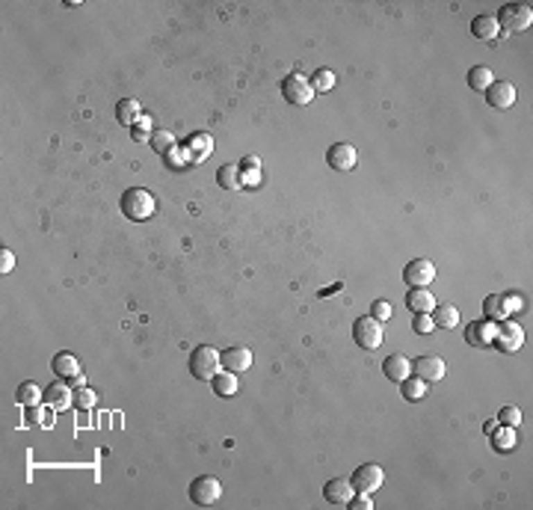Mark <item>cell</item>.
<instances>
[{"instance_id": "cell-1", "label": "cell", "mask_w": 533, "mask_h": 510, "mask_svg": "<svg viewBox=\"0 0 533 510\" xmlns=\"http://www.w3.org/2000/svg\"><path fill=\"white\" fill-rule=\"evenodd\" d=\"M121 211H125L128 220L142 223V220L154 217V211H158V199H154V193L142 190V187H130V190L121 193Z\"/></svg>"}, {"instance_id": "cell-2", "label": "cell", "mask_w": 533, "mask_h": 510, "mask_svg": "<svg viewBox=\"0 0 533 510\" xmlns=\"http://www.w3.org/2000/svg\"><path fill=\"white\" fill-rule=\"evenodd\" d=\"M222 368V353L210 345H198L190 353V374L196 380H214Z\"/></svg>"}, {"instance_id": "cell-3", "label": "cell", "mask_w": 533, "mask_h": 510, "mask_svg": "<svg viewBox=\"0 0 533 510\" xmlns=\"http://www.w3.org/2000/svg\"><path fill=\"white\" fill-rule=\"evenodd\" d=\"M498 27H501V33L507 36V33H518V30H527L533 24V9L527 3H507L498 9Z\"/></svg>"}, {"instance_id": "cell-4", "label": "cell", "mask_w": 533, "mask_h": 510, "mask_svg": "<svg viewBox=\"0 0 533 510\" xmlns=\"http://www.w3.org/2000/svg\"><path fill=\"white\" fill-rule=\"evenodd\" d=\"M350 484H353V490L359 495H373L385 484V472L376 463H364V466H359V469L353 472Z\"/></svg>"}, {"instance_id": "cell-5", "label": "cell", "mask_w": 533, "mask_h": 510, "mask_svg": "<svg viewBox=\"0 0 533 510\" xmlns=\"http://www.w3.org/2000/svg\"><path fill=\"white\" fill-rule=\"evenodd\" d=\"M282 95H285L287 104L303 107V104H308L311 98H314V86H311V81H308L305 74L294 72V74H287L285 81H282Z\"/></svg>"}, {"instance_id": "cell-6", "label": "cell", "mask_w": 533, "mask_h": 510, "mask_svg": "<svg viewBox=\"0 0 533 510\" xmlns=\"http://www.w3.org/2000/svg\"><path fill=\"white\" fill-rule=\"evenodd\" d=\"M353 338L362 350H376L382 345V324L376 318H359L353 324Z\"/></svg>"}, {"instance_id": "cell-7", "label": "cell", "mask_w": 533, "mask_h": 510, "mask_svg": "<svg viewBox=\"0 0 533 510\" xmlns=\"http://www.w3.org/2000/svg\"><path fill=\"white\" fill-rule=\"evenodd\" d=\"M219 495H222V484H219V478H214V475H202V478H196L190 484V498L198 507L217 504Z\"/></svg>"}, {"instance_id": "cell-8", "label": "cell", "mask_w": 533, "mask_h": 510, "mask_svg": "<svg viewBox=\"0 0 533 510\" xmlns=\"http://www.w3.org/2000/svg\"><path fill=\"white\" fill-rule=\"evenodd\" d=\"M432 279H436V264L430 258H412L403 268V282L409 288H427Z\"/></svg>"}, {"instance_id": "cell-9", "label": "cell", "mask_w": 533, "mask_h": 510, "mask_svg": "<svg viewBox=\"0 0 533 510\" xmlns=\"http://www.w3.org/2000/svg\"><path fill=\"white\" fill-rule=\"evenodd\" d=\"M74 404V389L69 380H53L48 389H44V406L53 409V413H60V409H69Z\"/></svg>"}, {"instance_id": "cell-10", "label": "cell", "mask_w": 533, "mask_h": 510, "mask_svg": "<svg viewBox=\"0 0 533 510\" xmlns=\"http://www.w3.org/2000/svg\"><path fill=\"white\" fill-rule=\"evenodd\" d=\"M495 345L507 353L521 350V345H525V329H521L516 320H501L495 329Z\"/></svg>"}, {"instance_id": "cell-11", "label": "cell", "mask_w": 533, "mask_h": 510, "mask_svg": "<svg viewBox=\"0 0 533 510\" xmlns=\"http://www.w3.org/2000/svg\"><path fill=\"white\" fill-rule=\"evenodd\" d=\"M495 320H471L468 327H465V341H468L471 347H489V345H495Z\"/></svg>"}, {"instance_id": "cell-12", "label": "cell", "mask_w": 533, "mask_h": 510, "mask_svg": "<svg viewBox=\"0 0 533 510\" xmlns=\"http://www.w3.org/2000/svg\"><path fill=\"white\" fill-rule=\"evenodd\" d=\"M355 161H359V154H355V149L350 142H335V146H329V151H326V163L338 172H350L355 166Z\"/></svg>"}, {"instance_id": "cell-13", "label": "cell", "mask_w": 533, "mask_h": 510, "mask_svg": "<svg viewBox=\"0 0 533 510\" xmlns=\"http://www.w3.org/2000/svg\"><path fill=\"white\" fill-rule=\"evenodd\" d=\"M412 374L424 383H439L444 377V359L441 356H418L412 362Z\"/></svg>"}, {"instance_id": "cell-14", "label": "cell", "mask_w": 533, "mask_h": 510, "mask_svg": "<svg viewBox=\"0 0 533 510\" xmlns=\"http://www.w3.org/2000/svg\"><path fill=\"white\" fill-rule=\"evenodd\" d=\"M486 101L492 104V107H498V110L513 107V104H516V86L507 83V81H495V83L486 90Z\"/></svg>"}, {"instance_id": "cell-15", "label": "cell", "mask_w": 533, "mask_h": 510, "mask_svg": "<svg viewBox=\"0 0 533 510\" xmlns=\"http://www.w3.org/2000/svg\"><path fill=\"white\" fill-rule=\"evenodd\" d=\"M222 368L231 374H243L252 368V350L249 347H228L222 350Z\"/></svg>"}, {"instance_id": "cell-16", "label": "cell", "mask_w": 533, "mask_h": 510, "mask_svg": "<svg viewBox=\"0 0 533 510\" xmlns=\"http://www.w3.org/2000/svg\"><path fill=\"white\" fill-rule=\"evenodd\" d=\"M51 368H53V374H57V377H62V380H74V377H83L81 359H77V356H71L69 350H60L57 356H53Z\"/></svg>"}, {"instance_id": "cell-17", "label": "cell", "mask_w": 533, "mask_h": 510, "mask_svg": "<svg viewBox=\"0 0 533 510\" xmlns=\"http://www.w3.org/2000/svg\"><path fill=\"white\" fill-rule=\"evenodd\" d=\"M353 495H355L353 484L344 481V478H332V481L323 486V498H326L329 504H347Z\"/></svg>"}, {"instance_id": "cell-18", "label": "cell", "mask_w": 533, "mask_h": 510, "mask_svg": "<svg viewBox=\"0 0 533 510\" xmlns=\"http://www.w3.org/2000/svg\"><path fill=\"white\" fill-rule=\"evenodd\" d=\"M382 374L388 377V380H394V383H403L406 377H412V362H409L406 356H400V353H391V356L385 359V365H382Z\"/></svg>"}, {"instance_id": "cell-19", "label": "cell", "mask_w": 533, "mask_h": 510, "mask_svg": "<svg viewBox=\"0 0 533 510\" xmlns=\"http://www.w3.org/2000/svg\"><path fill=\"white\" fill-rule=\"evenodd\" d=\"M210 149H214V140H210V134H193L190 140H187V146H184V154H187V161H196V163H202Z\"/></svg>"}, {"instance_id": "cell-20", "label": "cell", "mask_w": 533, "mask_h": 510, "mask_svg": "<svg viewBox=\"0 0 533 510\" xmlns=\"http://www.w3.org/2000/svg\"><path fill=\"white\" fill-rule=\"evenodd\" d=\"M471 33L480 42H495L498 36H501V27H498V21H495V15H477L474 21H471Z\"/></svg>"}, {"instance_id": "cell-21", "label": "cell", "mask_w": 533, "mask_h": 510, "mask_svg": "<svg viewBox=\"0 0 533 510\" xmlns=\"http://www.w3.org/2000/svg\"><path fill=\"white\" fill-rule=\"evenodd\" d=\"M430 315H432V324L441 327V329H453L459 324V309L450 306V303H436Z\"/></svg>"}, {"instance_id": "cell-22", "label": "cell", "mask_w": 533, "mask_h": 510, "mask_svg": "<svg viewBox=\"0 0 533 510\" xmlns=\"http://www.w3.org/2000/svg\"><path fill=\"white\" fill-rule=\"evenodd\" d=\"M406 306L412 309V312H432V306H436V297L430 294V288H409L406 294Z\"/></svg>"}, {"instance_id": "cell-23", "label": "cell", "mask_w": 533, "mask_h": 510, "mask_svg": "<svg viewBox=\"0 0 533 510\" xmlns=\"http://www.w3.org/2000/svg\"><path fill=\"white\" fill-rule=\"evenodd\" d=\"M142 116V110L139 104L133 101V98H121V101L116 104V119H119V125H125V128H133L139 122Z\"/></svg>"}, {"instance_id": "cell-24", "label": "cell", "mask_w": 533, "mask_h": 510, "mask_svg": "<svg viewBox=\"0 0 533 510\" xmlns=\"http://www.w3.org/2000/svg\"><path fill=\"white\" fill-rule=\"evenodd\" d=\"M492 83H495V74H492V69H489V65H471V72H468V90L486 92Z\"/></svg>"}, {"instance_id": "cell-25", "label": "cell", "mask_w": 533, "mask_h": 510, "mask_svg": "<svg viewBox=\"0 0 533 510\" xmlns=\"http://www.w3.org/2000/svg\"><path fill=\"white\" fill-rule=\"evenodd\" d=\"M15 401H18L21 406H36V404H44V392H42L33 380H24V383H21L18 389H15Z\"/></svg>"}, {"instance_id": "cell-26", "label": "cell", "mask_w": 533, "mask_h": 510, "mask_svg": "<svg viewBox=\"0 0 533 510\" xmlns=\"http://www.w3.org/2000/svg\"><path fill=\"white\" fill-rule=\"evenodd\" d=\"M489 436H492V448L495 451H513L516 448V427H507V425H498L495 430H492V434H489Z\"/></svg>"}, {"instance_id": "cell-27", "label": "cell", "mask_w": 533, "mask_h": 510, "mask_svg": "<svg viewBox=\"0 0 533 510\" xmlns=\"http://www.w3.org/2000/svg\"><path fill=\"white\" fill-rule=\"evenodd\" d=\"M483 315L489 320H495V324H501V320H507V303H504V294H489L486 297V303H483Z\"/></svg>"}, {"instance_id": "cell-28", "label": "cell", "mask_w": 533, "mask_h": 510, "mask_svg": "<svg viewBox=\"0 0 533 510\" xmlns=\"http://www.w3.org/2000/svg\"><path fill=\"white\" fill-rule=\"evenodd\" d=\"M240 184H246V187H258V181H261V161L255 158V154H249V158H243V163H240Z\"/></svg>"}, {"instance_id": "cell-29", "label": "cell", "mask_w": 533, "mask_h": 510, "mask_svg": "<svg viewBox=\"0 0 533 510\" xmlns=\"http://www.w3.org/2000/svg\"><path fill=\"white\" fill-rule=\"evenodd\" d=\"M210 386H214V392L219 397H231L237 392V374H231V371H219L214 380H210Z\"/></svg>"}, {"instance_id": "cell-30", "label": "cell", "mask_w": 533, "mask_h": 510, "mask_svg": "<svg viewBox=\"0 0 533 510\" xmlns=\"http://www.w3.org/2000/svg\"><path fill=\"white\" fill-rule=\"evenodd\" d=\"M217 181H219V187H226V190H237V187H240V163L219 166Z\"/></svg>"}, {"instance_id": "cell-31", "label": "cell", "mask_w": 533, "mask_h": 510, "mask_svg": "<svg viewBox=\"0 0 533 510\" xmlns=\"http://www.w3.org/2000/svg\"><path fill=\"white\" fill-rule=\"evenodd\" d=\"M400 392H403L406 401H421V397L427 395V383L424 380H418V377H406L403 383H400Z\"/></svg>"}, {"instance_id": "cell-32", "label": "cell", "mask_w": 533, "mask_h": 510, "mask_svg": "<svg viewBox=\"0 0 533 510\" xmlns=\"http://www.w3.org/2000/svg\"><path fill=\"white\" fill-rule=\"evenodd\" d=\"M311 86H314V92H332L335 90V72L317 69L314 74H311Z\"/></svg>"}, {"instance_id": "cell-33", "label": "cell", "mask_w": 533, "mask_h": 510, "mask_svg": "<svg viewBox=\"0 0 533 510\" xmlns=\"http://www.w3.org/2000/svg\"><path fill=\"white\" fill-rule=\"evenodd\" d=\"M151 149L158 151V154H169L175 149V137H172V131H154L151 134Z\"/></svg>"}, {"instance_id": "cell-34", "label": "cell", "mask_w": 533, "mask_h": 510, "mask_svg": "<svg viewBox=\"0 0 533 510\" xmlns=\"http://www.w3.org/2000/svg\"><path fill=\"white\" fill-rule=\"evenodd\" d=\"M151 134H154V128H151V119H149V116H139V122L130 128V137L137 140V142H149Z\"/></svg>"}, {"instance_id": "cell-35", "label": "cell", "mask_w": 533, "mask_h": 510, "mask_svg": "<svg viewBox=\"0 0 533 510\" xmlns=\"http://www.w3.org/2000/svg\"><path fill=\"white\" fill-rule=\"evenodd\" d=\"M74 406L77 409H92L95 406V392L81 386V389H74Z\"/></svg>"}, {"instance_id": "cell-36", "label": "cell", "mask_w": 533, "mask_h": 510, "mask_svg": "<svg viewBox=\"0 0 533 510\" xmlns=\"http://www.w3.org/2000/svg\"><path fill=\"white\" fill-rule=\"evenodd\" d=\"M371 318H376L380 324H385V320L391 318V303H388V300H373V306H371Z\"/></svg>"}, {"instance_id": "cell-37", "label": "cell", "mask_w": 533, "mask_h": 510, "mask_svg": "<svg viewBox=\"0 0 533 510\" xmlns=\"http://www.w3.org/2000/svg\"><path fill=\"white\" fill-rule=\"evenodd\" d=\"M518 421H521V413H518V409H516V406H504V409H501V413H498V425H507V427H516V425H518Z\"/></svg>"}, {"instance_id": "cell-38", "label": "cell", "mask_w": 533, "mask_h": 510, "mask_svg": "<svg viewBox=\"0 0 533 510\" xmlns=\"http://www.w3.org/2000/svg\"><path fill=\"white\" fill-rule=\"evenodd\" d=\"M412 327H415V332H421V336H427V332H432V315L430 312H418L415 315V320H412Z\"/></svg>"}, {"instance_id": "cell-39", "label": "cell", "mask_w": 533, "mask_h": 510, "mask_svg": "<svg viewBox=\"0 0 533 510\" xmlns=\"http://www.w3.org/2000/svg\"><path fill=\"white\" fill-rule=\"evenodd\" d=\"M27 421H33V425H42V427H51L48 421H44V406L42 404L27 406Z\"/></svg>"}, {"instance_id": "cell-40", "label": "cell", "mask_w": 533, "mask_h": 510, "mask_svg": "<svg viewBox=\"0 0 533 510\" xmlns=\"http://www.w3.org/2000/svg\"><path fill=\"white\" fill-rule=\"evenodd\" d=\"M347 507H353V510H371L373 502H371V495H359V493H355L350 502H347Z\"/></svg>"}, {"instance_id": "cell-41", "label": "cell", "mask_w": 533, "mask_h": 510, "mask_svg": "<svg viewBox=\"0 0 533 510\" xmlns=\"http://www.w3.org/2000/svg\"><path fill=\"white\" fill-rule=\"evenodd\" d=\"M15 268V255H12V249H0V273H9Z\"/></svg>"}, {"instance_id": "cell-42", "label": "cell", "mask_w": 533, "mask_h": 510, "mask_svg": "<svg viewBox=\"0 0 533 510\" xmlns=\"http://www.w3.org/2000/svg\"><path fill=\"white\" fill-rule=\"evenodd\" d=\"M504 303H507V312H521V309H525V300H521V297H504Z\"/></svg>"}, {"instance_id": "cell-43", "label": "cell", "mask_w": 533, "mask_h": 510, "mask_svg": "<svg viewBox=\"0 0 533 510\" xmlns=\"http://www.w3.org/2000/svg\"><path fill=\"white\" fill-rule=\"evenodd\" d=\"M495 427H498V418H489V421H486V434H492Z\"/></svg>"}]
</instances>
